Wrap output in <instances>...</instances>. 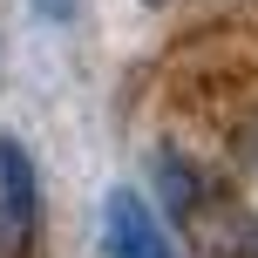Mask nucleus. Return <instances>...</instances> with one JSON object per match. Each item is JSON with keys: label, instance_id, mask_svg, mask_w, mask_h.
I'll return each mask as SVG.
<instances>
[{"label": "nucleus", "instance_id": "obj_1", "mask_svg": "<svg viewBox=\"0 0 258 258\" xmlns=\"http://www.w3.org/2000/svg\"><path fill=\"white\" fill-rule=\"evenodd\" d=\"M41 238V170L21 136H0V258H27Z\"/></svg>", "mask_w": 258, "mask_h": 258}, {"label": "nucleus", "instance_id": "obj_2", "mask_svg": "<svg viewBox=\"0 0 258 258\" xmlns=\"http://www.w3.org/2000/svg\"><path fill=\"white\" fill-rule=\"evenodd\" d=\"M102 251L109 258H177L163 218H156L129 183H116V190L102 197Z\"/></svg>", "mask_w": 258, "mask_h": 258}, {"label": "nucleus", "instance_id": "obj_3", "mask_svg": "<svg viewBox=\"0 0 258 258\" xmlns=\"http://www.w3.org/2000/svg\"><path fill=\"white\" fill-rule=\"evenodd\" d=\"M34 14H54V21H68V14H75V0H34Z\"/></svg>", "mask_w": 258, "mask_h": 258}, {"label": "nucleus", "instance_id": "obj_4", "mask_svg": "<svg viewBox=\"0 0 258 258\" xmlns=\"http://www.w3.org/2000/svg\"><path fill=\"white\" fill-rule=\"evenodd\" d=\"M251 156H258V129H251Z\"/></svg>", "mask_w": 258, "mask_h": 258}]
</instances>
